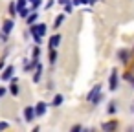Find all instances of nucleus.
Here are the masks:
<instances>
[{"label":"nucleus","mask_w":134,"mask_h":132,"mask_svg":"<svg viewBox=\"0 0 134 132\" xmlns=\"http://www.w3.org/2000/svg\"><path fill=\"white\" fill-rule=\"evenodd\" d=\"M114 110H116V105H110V106H108V112H110V114H112V112H114Z\"/></svg>","instance_id":"20"},{"label":"nucleus","mask_w":134,"mask_h":132,"mask_svg":"<svg viewBox=\"0 0 134 132\" xmlns=\"http://www.w3.org/2000/svg\"><path fill=\"white\" fill-rule=\"evenodd\" d=\"M4 94H6V90H4V88H0V97H2Z\"/></svg>","instance_id":"23"},{"label":"nucleus","mask_w":134,"mask_h":132,"mask_svg":"<svg viewBox=\"0 0 134 132\" xmlns=\"http://www.w3.org/2000/svg\"><path fill=\"white\" fill-rule=\"evenodd\" d=\"M9 92H11L13 95H17V94H19V88H17L15 84H11V86H9Z\"/></svg>","instance_id":"16"},{"label":"nucleus","mask_w":134,"mask_h":132,"mask_svg":"<svg viewBox=\"0 0 134 132\" xmlns=\"http://www.w3.org/2000/svg\"><path fill=\"white\" fill-rule=\"evenodd\" d=\"M59 42H61V35H53V37L50 39V48H57Z\"/></svg>","instance_id":"5"},{"label":"nucleus","mask_w":134,"mask_h":132,"mask_svg":"<svg viewBox=\"0 0 134 132\" xmlns=\"http://www.w3.org/2000/svg\"><path fill=\"white\" fill-rule=\"evenodd\" d=\"M61 103H63V95H55V97H53V103H52V105H55V106H59Z\"/></svg>","instance_id":"11"},{"label":"nucleus","mask_w":134,"mask_h":132,"mask_svg":"<svg viewBox=\"0 0 134 132\" xmlns=\"http://www.w3.org/2000/svg\"><path fill=\"white\" fill-rule=\"evenodd\" d=\"M4 128H8V123H0V130H4Z\"/></svg>","instance_id":"21"},{"label":"nucleus","mask_w":134,"mask_h":132,"mask_svg":"<svg viewBox=\"0 0 134 132\" xmlns=\"http://www.w3.org/2000/svg\"><path fill=\"white\" fill-rule=\"evenodd\" d=\"M44 33H46V26H44V24H35V26H31V35L35 37L37 42H41V37H44Z\"/></svg>","instance_id":"1"},{"label":"nucleus","mask_w":134,"mask_h":132,"mask_svg":"<svg viewBox=\"0 0 134 132\" xmlns=\"http://www.w3.org/2000/svg\"><path fill=\"white\" fill-rule=\"evenodd\" d=\"M96 2H97V0H90V4H96Z\"/></svg>","instance_id":"24"},{"label":"nucleus","mask_w":134,"mask_h":132,"mask_svg":"<svg viewBox=\"0 0 134 132\" xmlns=\"http://www.w3.org/2000/svg\"><path fill=\"white\" fill-rule=\"evenodd\" d=\"M99 94H101V86L97 84V86H94L92 92L86 95V101H90V103H97V101H99Z\"/></svg>","instance_id":"2"},{"label":"nucleus","mask_w":134,"mask_h":132,"mask_svg":"<svg viewBox=\"0 0 134 132\" xmlns=\"http://www.w3.org/2000/svg\"><path fill=\"white\" fill-rule=\"evenodd\" d=\"M35 116H37V112H35L31 106H26V110H24V117H26V121H31V119H35Z\"/></svg>","instance_id":"4"},{"label":"nucleus","mask_w":134,"mask_h":132,"mask_svg":"<svg viewBox=\"0 0 134 132\" xmlns=\"http://www.w3.org/2000/svg\"><path fill=\"white\" fill-rule=\"evenodd\" d=\"M31 6H33V8H39V6H41V0H31Z\"/></svg>","instance_id":"18"},{"label":"nucleus","mask_w":134,"mask_h":132,"mask_svg":"<svg viewBox=\"0 0 134 132\" xmlns=\"http://www.w3.org/2000/svg\"><path fill=\"white\" fill-rule=\"evenodd\" d=\"M37 17H39V15H37V13H31V15H30V17H28V24H33V22H35V20H37Z\"/></svg>","instance_id":"12"},{"label":"nucleus","mask_w":134,"mask_h":132,"mask_svg":"<svg viewBox=\"0 0 134 132\" xmlns=\"http://www.w3.org/2000/svg\"><path fill=\"white\" fill-rule=\"evenodd\" d=\"M63 20H64V17H63V15H61V17H57V19H55V22H53V24H55V28H57V26H59Z\"/></svg>","instance_id":"17"},{"label":"nucleus","mask_w":134,"mask_h":132,"mask_svg":"<svg viewBox=\"0 0 134 132\" xmlns=\"http://www.w3.org/2000/svg\"><path fill=\"white\" fill-rule=\"evenodd\" d=\"M13 26H15L13 20H6V22H4V33H11V31H13Z\"/></svg>","instance_id":"7"},{"label":"nucleus","mask_w":134,"mask_h":132,"mask_svg":"<svg viewBox=\"0 0 134 132\" xmlns=\"http://www.w3.org/2000/svg\"><path fill=\"white\" fill-rule=\"evenodd\" d=\"M132 84H134V81H132Z\"/></svg>","instance_id":"25"},{"label":"nucleus","mask_w":134,"mask_h":132,"mask_svg":"<svg viewBox=\"0 0 134 132\" xmlns=\"http://www.w3.org/2000/svg\"><path fill=\"white\" fill-rule=\"evenodd\" d=\"M68 2H70V0H59V4H64V6H66Z\"/></svg>","instance_id":"22"},{"label":"nucleus","mask_w":134,"mask_h":132,"mask_svg":"<svg viewBox=\"0 0 134 132\" xmlns=\"http://www.w3.org/2000/svg\"><path fill=\"white\" fill-rule=\"evenodd\" d=\"M118 125H116V121H110V123H105L103 125V130H114Z\"/></svg>","instance_id":"10"},{"label":"nucleus","mask_w":134,"mask_h":132,"mask_svg":"<svg viewBox=\"0 0 134 132\" xmlns=\"http://www.w3.org/2000/svg\"><path fill=\"white\" fill-rule=\"evenodd\" d=\"M13 72H15V68H13V66H8V68L4 70V73H2V79H11Z\"/></svg>","instance_id":"6"},{"label":"nucleus","mask_w":134,"mask_h":132,"mask_svg":"<svg viewBox=\"0 0 134 132\" xmlns=\"http://www.w3.org/2000/svg\"><path fill=\"white\" fill-rule=\"evenodd\" d=\"M108 86H110V90H116V88H118V72H116V70H114V72H112V75H110Z\"/></svg>","instance_id":"3"},{"label":"nucleus","mask_w":134,"mask_h":132,"mask_svg":"<svg viewBox=\"0 0 134 132\" xmlns=\"http://www.w3.org/2000/svg\"><path fill=\"white\" fill-rule=\"evenodd\" d=\"M50 61H52V62H55V61H57V53H55V50H53V48H52V51H50Z\"/></svg>","instance_id":"13"},{"label":"nucleus","mask_w":134,"mask_h":132,"mask_svg":"<svg viewBox=\"0 0 134 132\" xmlns=\"http://www.w3.org/2000/svg\"><path fill=\"white\" fill-rule=\"evenodd\" d=\"M41 73H42V66H41V64H37V73H35V77H33V81H35V83H39V81H41Z\"/></svg>","instance_id":"9"},{"label":"nucleus","mask_w":134,"mask_h":132,"mask_svg":"<svg viewBox=\"0 0 134 132\" xmlns=\"http://www.w3.org/2000/svg\"><path fill=\"white\" fill-rule=\"evenodd\" d=\"M127 57H129V53H127L125 50H121V51H119V59H121V61L125 62V61H127Z\"/></svg>","instance_id":"14"},{"label":"nucleus","mask_w":134,"mask_h":132,"mask_svg":"<svg viewBox=\"0 0 134 132\" xmlns=\"http://www.w3.org/2000/svg\"><path fill=\"white\" fill-rule=\"evenodd\" d=\"M35 112H37V116H42L46 112V103H39L37 108H35Z\"/></svg>","instance_id":"8"},{"label":"nucleus","mask_w":134,"mask_h":132,"mask_svg":"<svg viewBox=\"0 0 134 132\" xmlns=\"http://www.w3.org/2000/svg\"><path fill=\"white\" fill-rule=\"evenodd\" d=\"M70 11H72V4L68 2V4H66V13H70Z\"/></svg>","instance_id":"19"},{"label":"nucleus","mask_w":134,"mask_h":132,"mask_svg":"<svg viewBox=\"0 0 134 132\" xmlns=\"http://www.w3.org/2000/svg\"><path fill=\"white\" fill-rule=\"evenodd\" d=\"M17 9H19V8H17L15 4H9V13H11V15H15V13H17Z\"/></svg>","instance_id":"15"}]
</instances>
